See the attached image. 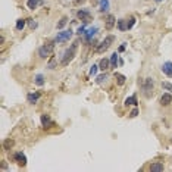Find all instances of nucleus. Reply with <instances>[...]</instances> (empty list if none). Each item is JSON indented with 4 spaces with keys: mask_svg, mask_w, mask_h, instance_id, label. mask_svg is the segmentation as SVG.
<instances>
[{
    "mask_svg": "<svg viewBox=\"0 0 172 172\" xmlns=\"http://www.w3.org/2000/svg\"><path fill=\"white\" fill-rule=\"evenodd\" d=\"M115 77H116V82H118L119 85H124V84H125V81H127V78H125V75H121V74H116Z\"/></svg>",
    "mask_w": 172,
    "mask_h": 172,
    "instance_id": "obj_22",
    "label": "nucleus"
},
{
    "mask_svg": "<svg viewBox=\"0 0 172 172\" xmlns=\"http://www.w3.org/2000/svg\"><path fill=\"white\" fill-rule=\"evenodd\" d=\"M118 28H119V31H127V29H128V24H127V21H125V19H119L118 21Z\"/></svg>",
    "mask_w": 172,
    "mask_h": 172,
    "instance_id": "obj_16",
    "label": "nucleus"
},
{
    "mask_svg": "<svg viewBox=\"0 0 172 172\" xmlns=\"http://www.w3.org/2000/svg\"><path fill=\"white\" fill-rule=\"evenodd\" d=\"M110 65V59H107V57H103L100 62H99V68L102 69V71H106L107 68Z\"/></svg>",
    "mask_w": 172,
    "mask_h": 172,
    "instance_id": "obj_12",
    "label": "nucleus"
},
{
    "mask_svg": "<svg viewBox=\"0 0 172 172\" xmlns=\"http://www.w3.org/2000/svg\"><path fill=\"white\" fill-rule=\"evenodd\" d=\"M115 40V37L113 35H110V37H106L102 43H100V46H97V53H103L106 52L107 49H109V46H110V43Z\"/></svg>",
    "mask_w": 172,
    "mask_h": 172,
    "instance_id": "obj_3",
    "label": "nucleus"
},
{
    "mask_svg": "<svg viewBox=\"0 0 172 172\" xmlns=\"http://www.w3.org/2000/svg\"><path fill=\"white\" fill-rule=\"evenodd\" d=\"M147 93V96H150V91H153V79L146 78L144 84H143V93Z\"/></svg>",
    "mask_w": 172,
    "mask_h": 172,
    "instance_id": "obj_5",
    "label": "nucleus"
},
{
    "mask_svg": "<svg viewBox=\"0 0 172 172\" xmlns=\"http://www.w3.org/2000/svg\"><path fill=\"white\" fill-rule=\"evenodd\" d=\"M77 47H78V41H75L71 47H68L65 52H63V54H62V59H60V63H62V66H66L69 65V62L75 57V53H77Z\"/></svg>",
    "mask_w": 172,
    "mask_h": 172,
    "instance_id": "obj_1",
    "label": "nucleus"
},
{
    "mask_svg": "<svg viewBox=\"0 0 172 172\" xmlns=\"http://www.w3.org/2000/svg\"><path fill=\"white\" fill-rule=\"evenodd\" d=\"M135 21H137V19H135V18H134V16H131V18H130V19H128V29H131L132 26L135 25Z\"/></svg>",
    "mask_w": 172,
    "mask_h": 172,
    "instance_id": "obj_28",
    "label": "nucleus"
},
{
    "mask_svg": "<svg viewBox=\"0 0 172 172\" xmlns=\"http://www.w3.org/2000/svg\"><path fill=\"white\" fill-rule=\"evenodd\" d=\"M109 78V74H102V75H97V77H96V82H97V84H103V82H105L106 79Z\"/></svg>",
    "mask_w": 172,
    "mask_h": 172,
    "instance_id": "obj_19",
    "label": "nucleus"
},
{
    "mask_svg": "<svg viewBox=\"0 0 172 172\" xmlns=\"http://www.w3.org/2000/svg\"><path fill=\"white\" fill-rule=\"evenodd\" d=\"M163 169H165V168H163V165H162L160 162H155V163L150 165V171L152 172H162Z\"/></svg>",
    "mask_w": 172,
    "mask_h": 172,
    "instance_id": "obj_11",
    "label": "nucleus"
},
{
    "mask_svg": "<svg viewBox=\"0 0 172 172\" xmlns=\"http://www.w3.org/2000/svg\"><path fill=\"white\" fill-rule=\"evenodd\" d=\"M97 32H99V28H97V26H91V28H88V29L85 31V40H87V41L93 40L94 35H97Z\"/></svg>",
    "mask_w": 172,
    "mask_h": 172,
    "instance_id": "obj_6",
    "label": "nucleus"
},
{
    "mask_svg": "<svg viewBox=\"0 0 172 172\" xmlns=\"http://www.w3.org/2000/svg\"><path fill=\"white\" fill-rule=\"evenodd\" d=\"M162 88L166 90V91L172 93V84L171 82H168V81H163V82H162Z\"/></svg>",
    "mask_w": 172,
    "mask_h": 172,
    "instance_id": "obj_25",
    "label": "nucleus"
},
{
    "mask_svg": "<svg viewBox=\"0 0 172 172\" xmlns=\"http://www.w3.org/2000/svg\"><path fill=\"white\" fill-rule=\"evenodd\" d=\"M25 24H26V19H18V22H16V29H18V31L24 29Z\"/></svg>",
    "mask_w": 172,
    "mask_h": 172,
    "instance_id": "obj_23",
    "label": "nucleus"
},
{
    "mask_svg": "<svg viewBox=\"0 0 172 172\" xmlns=\"http://www.w3.org/2000/svg\"><path fill=\"white\" fill-rule=\"evenodd\" d=\"M125 106H137V96H132V97H128L127 100H125V103H124Z\"/></svg>",
    "mask_w": 172,
    "mask_h": 172,
    "instance_id": "obj_20",
    "label": "nucleus"
},
{
    "mask_svg": "<svg viewBox=\"0 0 172 172\" xmlns=\"http://www.w3.org/2000/svg\"><path fill=\"white\" fill-rule=\"evenodd\" d=\"M72 29H65V31H60L57 35H56V41L57 43H65V41H68V40L72 37Z\"/></svg>",
    "mask_w": 172,
    "mask_h": 172,
    "instance_id": "obj_2",
    "label": "nucleus"
},
{
    "mask_svg": "<svg viewBox=\"0 0 172 172\" xmlns=\"http://www.w3.org/2000/svg\"><path fill=\"white\" fill-rule=\"evenodd\" d=\"M137 115H138V109H134V110H132L131 113H130V116H131V118H134V116H137Z\"/></svg>",
    "mask_w": 172,
    "mask_h": 172,
    "instance_id": "obj_31",
    "label": "nucleus"
},
{
    "mask_svg": "<svg viewBox=\"0 0 172 172\" xmlns=\"http://www.w3.org/2000/svg\"><path fill=\"white\" fill-rule=\"evenodd\" d=\"M118 65H119V66H122V65H124V60H122V59H119V62H118Z\"/></svg>",
    "mask_w": 172,
    "mask_h": 172,
    "instance_id": "obj_33",
    "label": "nucleus"
},
{
    "mask_svg": "<svg viewBox=\"0 0 172 172\" xmlns=\"http://www.w3.org/2000/svg\"><path fill=\"white\" fill-rule=\"evenodd\" d=\"M53 52V47L52 44H43L41 47L38 49V54L40 57H43V59H46V57H49Z\"/></svg>",
    "mask_w": 172,
    "mask_h": 172,
    "instance_id": "obj_4",
    "label": "nucleus"
},
{
    "mask_svg": "<svg viewBox=\"0 0 172 172\" xmlns=\"http://www.w3.org/2000/svg\"><path fill=\"white\" fill-rule=\"evenodd\" d=\"M118 62H119L118 53H113V54L110 56V66H112V68H116V66H118Z\"/></svg>",
    "mask_w": 172,
    "mask_h": 172,
    "instance_id": "obj_17",
    "label": "nucleus"
},
{
    "mask_svg": "<svg viewBox=\"0 0 172 172\" xmlns=\"http://www.w3.org/2000/svg\"><path fill=\"white\" fill-rule=\"evenodd\" d=\"M77 16H78L81 21H84V22H88L87 19L90 18V11H87V9H79L78 12H77Z\"/></svg>",
    "mask_w": 172,
    "mask_h": 172,
    "instance_id": "obj_10",
    "label": "nucleus"
},
{
    "mask_svg": "<svg viewBox=\"0 0 172 172\" xmlns=\"http://www.w3.org/2000/svg\"><path fill=\"white\" fill-rule=\"evenodd\" d=\"M100 11L102 12L109 11V0H100Z\"/></svg>",
    "mask_w": 172,
    "mask_h": 172,
    "instance_id": "obj_21",
    "label": "nucleus"
},
{
    "mask_svg": "<svg viewBox=\"0 0 172 172\" xmlns=\"http://www.w3.org/2000/svg\"><path fill=\"white\" fill-rule=\"evenodd\" d=\"M15 160L18 162L19 166H24L26 163V156L22 153V152H18V153H15Z\"/></svg>",
    "mask_w": 172,
    "mask_h": 172,
    "instance_id": "obj_8",
    "label": "nucleus"
},
{
    "mask_svg": "<svg viewBox=\"0 0 172 172\" xmlns=\"http://www.w3.org/2000/svg\"><path fill=\"white\" fill-rule=\"evenodd\" d=\"M97 69H100V68H99V65H97V63H96V65H93L91 66V69H90V75H96V74H97Z\"/></svg>",
    "mask_w": 172,
    "mask_h": 172,
    "instance_id": "obj_27",
    "label": "nucleus"
},
{
    "mask_svg": "<svg viewBox=\"0 0 172 172\" xmlns=\"http://www.w3.org/2000/svg\"><path fill=\"white\" fill-rule=\"evenodd\" d=\"M124 50H125V46H119L118 52H124Z\"/></svg>",
    "mask_w": 172,
    "mask_h": 172,
    "instance_id": "obj_32",
    "label": "nucleus"
},
{
    "mask_svg": "<svg viewBox=\"0 0 172 172\" xmlns=\"http://www.w3.org/2000/svg\"><path fill=\"white\" fill-rule=\"evenodd\" d=\"M171 103H172V94L169 91L165 93V94L160 97V105H162V106H168V105H171Z\"/></svg>",
    "mask_w": 172,
    "mask_h": 172,
    "instance_id": "obj_7",
    "label": "nucleus"
},
{
    "mask_svg": "<svg viewBox=\"0 0 172 172\" xmlns=\"http://www.w3.org/2000/svg\"><path fill=\"white\" fill-rule=\"evenodd\" d=\"M162 72L165 75H168L169 78H172V62H165L162 65Z\"/></svg>",
    "mask_w": 172,
    "mask_h": 172,
    "instance_id": "obj_9",
    "label": "nucleus"
},
{
    "mask_svg": "<svg viewBox=\"0 0 172 172\" xmlns=\"http://www.w3.org/2000/svg\"><path fill=\"white\" fill-rule=\"evenodd\" d=\"M158 2H160V0H158Z\"/></svg>",
    "mask_w": 172,
    "mask_h": 172,
    "instance_id": "obj_34",
    "label": "nucleus"
},
{
    "mask_svg": "<svg viewBox=\"0 0 172 172\" xmlns=\"http://www.w3.org/2000/svg\"><path fill=\"white\" fill-rule=\"evenodd\" d=\"M85 26H87V22H84V25H81L78 29H77V34H84V31H87Z\"/></svg>",
    "mask_w": 172,
    "mask_h": 172,
    "instance_id": "obj_29",
    "label": "nucleus"
},
{
    "mask_svg": "<svg viewBox=\"0 0 172 172\" xmlns=\"http://www.w3.org/2000/svg\"><path fill=\"white\" fill-rule=\"evenodd\" d=\"M66 22H68V18H66V16H63V18H62L59 22H57V28H59V29H62V28L66 25Z\"/></svg>",
    "mask_w": 172,
    "mask_h": 172,
    "instance_id": "obj_26",
    "label": "nucleus"
},
{
    "mask_svg": "<svg viewBox=\"0 0 172 172\" xmlns=\"http://www.w3.org/2000/svg\"><path fill=\"white\" fill-rule=\"evenodd\" d=\"M40 99V93H31V94H28V100H29V103H37V100Z\"/></svg>",
    "mask_w": 172,
    "mask_h": 172,
    "instance_id": "obj_14",
    "label": "nucleus"
},
{
    "mask_svg": "<svg viewBox=\"0 0 172 172\" xmlns=\"http://www.w3.org/2000/svg\"><path fill=\"white\" fill-rule=\"evenodd\" d=\"M26 22L29 24V26H31L32 29H35V28H37V22H34V19H31V18H28V19H26Z\"/></svg>",
    "mask_w": 172,
    "mask_h": 172,
    "instance_id": "obj_30",
    "label": "nucleus"
},
{
    "mask_svg": "<svg viewBox=\"0 0 172 172\" xmlns=\"http://www.w3.org/2000/svg\"><path fill=\"white\" fill-rule=\"evenodd\" d=\"M41 124H43V127H44V128L50 127V124H52L50 116H49V115H41Z\"/></svg>",
    "mask_w": 172,
    "mask_h": 172,
    "instance_id": "obj_13",
    "label": "nucleus"
},
{
    "mask_svg": "<svg viewBox=\"0 0 172 172\" xmlns=\"http://www.w3.org/2000/svg\"><path fill=\"white\" fill-rule=\"evenodd\" d=\"M40 0H28L26 2V6H28V9H31V11H34L37 6H38Z\"/></svg>",
    "mask_w": 172,
    "mask_h": 172,
    "instance_id": "obj_18",
    "label": "nucleus"
},
{
    "mask_svg": "<svg viewBox=\"0 0 172 172\" xmlns=\"http://www.w3.org/2000/svg\"><path fill=\"white\" fill-rule=\"evenodd\" d=\"M35 84H37V85H40V87H41V85H44V77H43V75H41V74H38V75H35Z\"/></svg>",
    "mask_w": 172,
    "mask_h": 172,
    "instance_id": "obj_24",
    "label": "nucleus"
},
{
    "mask_svg": "<svg viewBox=\"0 0 172 172\" xmlns=\"http://www.w3.org/2000/svg\"><path fill=\"white\" fill-rule=\"evenodd\" d=\"M115 25V16L113 15H109V18H107V21H106V28L107 29H112Z\"/></svg>",
    "mask_w": 172,
    "mask_h": 172,
    "instance_id": "obj_15",
    "label": "nucleus"
}]
</instances>
